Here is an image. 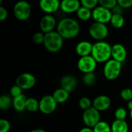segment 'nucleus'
<instances>
[{"label":"nucleus","instance_id":"1","mask_svg":"<svg viewBox=\"0 0 132 132\" xmlns=\"http://www.w3.org/2000/svg\"><path fill=\"white\" fill-rule=\"evenodd\" d=\"M56 31L63 39H73L76 37L80 31V26L79 22L74 19L64 18L57 24Z\"/></svg>","mask_w":132,"mask_h":132},{"label":"nucleus","instance_id":"37","mask_svg":"<svg viewBox=\"0 0 132 132\" xmlns=\"http://www.w3.org/2000/svg\"><path fill=\"white\" fill-rule=\"evenodd\" d=\"M111 12L113 15H123L124 14V9L121 8L118 4L111 10Z\"/></svg>","mask_w":132,"mask_h":132},{"label":"nucleus","instance_id":"17","mask_svg":"<svg viewBox=\"0 0 132 132\" xmlns=\"http://www.w3.org/2000/svg\"><path fill=\"white\" fill-rule=\"evenodd\" d=\"M77 86V79L71 75L64 76L60 80V87L62 89L65 90L68 93H71L73 91Z\"/></svg>","mask_w":132,"mask_h":132},{"label":"nucleus","instance_id":"23","mask_svg":"<svg viewBox=\"0 0 132 132\" xmlns=\"http://www.w3.org/2000/svg\"><path fill=\"white\" fill-rule=\"evenodd\" d=\"M26 110L29 112H35L37 110H39V101H38L36 98L33 97L27 98Z\"/></svg>","mask_w":132,"mask_h":132},{"label":"nucleus","instance_id":"34","mask_svg":"<svg viewBox=\"0 0 132 132\" xmlns=\"http://www.w3.org/2000/svg\"><path fill=\"white\" fill-rule=\"evenodd\" d=\"M44 39H45V34L43 32H37L32 36V40L36 44L43 43Z\"/></svg>","mask_w":132,"mask_h":132},{"label":"nucleus","instance_id":"3","mask_svg":"<svg viewBox=\"0 0 132 132\" xmlns=\"http://www.w3.org/2000/svg\"><path fill=\"white\" fill-rule=\"evenodd\" d=\"M43 45L47 51L50 53H57L63 46V38L57 31L50 32L45 34Z\"/></svg>","mask_w":132,"mask_h":132},{"label":"nucleus","instance_id":"2","mask_svg":"<svg viewBox=\"0 0 132 132\" xmlns=\"http://www.w3.org/2000/svg\"><path fill=\"white\" fill-rule=\"evenodd\" d=\"M111 49L108 42L99 41L93 44L91 56L97 63H107L111 58Z\"/></svg>","mask_w":132,"mask_h":132},{"label":"nucleus","instance_id":"14","mask_svg":"<svg viewBox=\"0 0 132 132\" xmlns=\"http://www.w3.org/2000/svg\"><path fill=\"white\" fill-rule=\"evenodd\" d=\"M111 57L120 63H123L127 58V50L125 46L121 43L114 44L111 49Z\"/></svg>","mask_w":132,"mask_h":132},{"label":"nucleus","instance_id":"22","mask_svg":"<svg viewBox=\"0 0 132 132\" xmlns=\"http://www.w3.org/2000/svg\"><path fill=\"white\" fill-rule=\"evenodd\" d=\"M13 99L12 97L7 94H3L0 97V109L2 111L8 110L12 105Z\"/></svg>","mask_w":132,"mask_h":132},{"label":"nucleus","instance_id":"15","mask_svg":"<svg viewBox=\"0 0 132 132\" xmlns=\"http://www.w3.org/2000/svg\"><path fill=\"white\" fill-rule=\"evenodd\" d=\"M111 104V100L108 96L100 95L93 101V107L98 111L108 110Z\"/></svg>","mask_w":132,"mask_h":132},{"label":"nucleus","instance_id":"41","mask_svg":"<svg viewBox=\"0 0 132 132\" xmlns=\"http://www.w3.org/2000/svg\"><path fill=\"white\" fill-rule=\"evenodd\" d=\"M128 109H129L130 111L132 109V101L128 102Z\"/></svg>","mask_w":132,"mask_h":132},{"label":"nucleus","instance_id":"32","mask_svg":"<svg viewBox=\"0 0 132 132\" xmlns=\"http://www.w3.org/2000/svg\"><path fill=\"white\" fill-rule=\"evenodd\" d=\"M121 97L122 100L125 101H132V90L130 88H125L121 92Z\"/></svg>","mask_w":132,"mask_h":132},{"label":"nucleus","instance_id":"30","mask_svg":"<svg viewBox=\"0 0 132 132\" xmlns=\"http://www.w3.org/2000/svg\"><path fill=\"white\" fill-rule=\"evenodd\" d=\"M81 6L87 8L90 10L94 9L96 7H97V5L99 4L98 0H81L80 1Z\"/></svg>","mask_w":132,"mask_h":132},{"label":"nucleus","instance_id":"8","mask_svg":"<svg viewBox=\"0 0 132 132\" xmlns=\"http://www.w3.org/2000/svg\"><path fill=\"white\" fill-rule=\"evenodd\" d=\"M97 62L92 56L80 57L77 62V68L80 71L85 73H94L97 67Z\"/></svg>","mask_w":132,"mask_h":132},{"label":"nucleus","instance_id":"10","mask_svg":"<svg viewBox=\"0 0 132 132\" xmlns=\"http://www.w3.org/2000/svg\"><path fill=\"white\" fill-rule=\"evenodd\" d=\"M112 15L113 14L111 10L107 9L101 5L96 7L92 12V17L94 21L104 24L111 22Z\"/></svg>","mask_w":132,"mask_h":132},{"label":"nucleus","instance_id":"42","mask_svg":"<svg viewBox=\"0 0 132 132\" xmlns=\"http://www.w3.org/2000/svg\"><path fill=\"white\" fill-rule=\"evenodd\" d=\"M130 117H131V118L132 120V109L130 111Z\"/></svg>","mask_w":132,"mask_h":132},{"label":"nucleus","instance_id":"33","mask_svg":"<svg viewBox=\"0 0 132 132\" xmlns=\"http://www.w3.org/2000/svg\"><path fill=\"white\" fill-rule=\"evenodd\" d=\"M9 93H10V96L12 97L13 98H15V97H17L22 94V90L18 85L15 84L12 87H11Z\"/></svg>","mask_w":132,"mask_h":132},{"label":"nucleus","instance_id":"36","mask_svg":"<svg viewBox=\"0 0 132 132\" xmlns=\"http://www.w3.org/2000/svg\"><path fill=\"white\" fill-rule=\"evenodd\" d=\"M118 4L124 9H129L132 7V0H118Z\"/></svg>","mask_w":132,"mask_h":132},{"label":"nucleus","instance_id":"9","mask_svg":"<svg viewBox=\"0 0 132 132\" xmlns=\"http://www.w3.org/2000/svg\"><path fill=\"white\" fill-rule=\"evenodd\" d=\"M57 104L52 95H46L39 101V111L44 114H50L56 111Z\"/></svg>","mask_w":132,"mask_h":132},{"label":"nucleus","instance_id":"6","mask_svg":"<svg viewBox=\"0 0 132 132\" xmlns=\"http://www.w3.org/2000/svg\"><path fill=\"white\" fill-rule=\"evenodd\" d=\"M89 33L90 36L93 39L97 40V42L104 41L108 36L109 29L106 24L94 22L89 28Z\"/></svg>","mask_w":132,"mask_h":132},{"label":"nucleus","instance_id":"38","mask_svg":"<svg viewBox=\"0 0 132 132\" xmlns=\"http://www.w3.org/2000/svg\"><path fill=\"white\" fill-rule=\"evenodd\" d=\"M8 17V11L5 8H4L3 6L0 7V20L1 21H4L7 19Z\"/></svg>","mask_w":132,"mask_h":132},{"label":"nucleus","instance_id":"20","mask_svg":"<svg viewBox=\"0 0 132 132\" xmlns=\"http://www.w3.org/2000/svg\"><path fill=\"white\" fill-rule=\"evenodd\" d=\"M52 96L53 97L54 100L56 101L57 104H63L69 99L70 93H68L67 91H66L65 90H63L60 87V88L56 90L53 92Z\"/></svg>","mask_w":132,"mask_h":132},{"label":"nucleus","instance_id":"12","mask_svg":"<svg viewBox=\"0 0 132 132\" xmlns=\"http://www.w3.org/2000/svg\"><path fill=\"white\" fill-rule=\"evenodd\" d=\"M39 27L41 32L44 34L54 31V29L57 27V23L55 17L52 15L46 14L42 17L39 22Z\"/></svg>","mask_w":132,"mask_h":132},{"label":"nucleus","instance_id":"16","mask_svg":"<svg viewBox=\"0 0 132 132\" xmlns=\"http://www.w3.org/2000/svg\"><path fill=\"white\" fill-rule=\"evenodd\" d=\"M92 50H93V44L87 40H83L79 42L75 48L76 53L78 56H80V57L91 56Z\"/></svg>","mask_w":132,"mask_h":132},{"label":"nucleus","instance_id":"5","mask_svg":"<svg viewBox=\"0 0 132 132\" xmlns=\"http://www.w3.org/2000/svg\"><path fill=\"white\" fill-rule=\"evenodd\" d=\"M13 13L17 19L21 21L27 20L30 17L32 13L31 5L26 1H19L14 5Z\"/></svg>","mask_w":132,"mask_h":132},{"label":"nucleus","instance_id":"21","mask_svg":"<svg viewBox=\"0 0 132 132\" xmlns=\"http://www.w3.org/2000/svg\"><path fill=\"white\" fill-rule=\"evenodd\" d=\"M128 125L126 121L115 120L111 124L112 132H128Z\"/></svg>","mask_w":132,"mask_h":132},{"label":"nucleus","instance_id":"25","mask_svg":"<svg viewBox=\"0 0 132 132\" xmlns=\"http://www.w3.org/2000/svg\"><path fill=\"white\" fill-rule=\"evenodd\" d=\"M125 22L124 15H112L111 19V23L112 26L117 29H120L124 26Z\"/></svg>","mask_w":132,"mask_h":132},{"label":"nucleus","instance_id":"13","mask_svg":"<svg viewBox=\"0 0 132 132\" xmlns=\"http://www.w3.org/2000/svg\"><path fill=\"white\" fill-rule=\"evenodd\" d=\"M61 2L58 0H41L39 2V7L46 14L51 15L56 12L60 8Z\"/></svg>","mask_w":132,"mask_h":132},{"label":"nucleus","instance_id":"29","mask_svg":"<svg viewBox=\"0 0 132 132\" xmlns=\"http://www.w3.org/2000/svg\"><path fill=\"white\" fill-rule=\"evenodd\" d=\"M99 5L111 11L118 5V0H99Z\"/></svg>","mask_w":132,"mask_h":132},{"label":"nucleus","instance_id":"40","mask_svg":"<svg viewBox=\"0 0 132 132\" xmlns=\"http://www.w3.org/2000/svg\"><path fill=\"white\" fill-rule=\"evenodd\" d=\"M30 132H46L45 130H43V129H40V128H37V129H34V130H32V131Z\"/></svg>","mask_w":132,"mask_h":132},{"label":"nucleus","instance_id":"26","mask_svg":"<svg viewBox=\"0 0 132 132\" xmlns=\"http://www.w3.org/2000/svg\"><path fill=\"white\" fill-rule=\"evenodd\" d=\"M94 132H112L111 126L106 121H101L94 128Z\"/></svg>","mask_w":132,"mask_h":132},{"label":"nucleus","instance_id":"24","mask_svg":"<svg viewBox=\"0 0 132 132\" xmlns=\"http://www.w3.org/2000/svg\"><path fill=\"white\" fill-rule=\"evenodd\" d=\"M77 15L80 20L87 21L92 17V12H91V10H90L87 8L80 6V8L77 12Z\"/></svg>","mask_w":132,"mask_h":132},{"label":"nucleus","instance_id":"39","mask_svg":"<svg viewBox=\"0 0 132 132\" xmlns=\"http://www.w3.org/2000/svg\"><path fill=\"white\" fill-rule=\"evenodd\" d=\"M79 132H94V130H93V128H91L84 127V128H81Z\"/></svg>","mask_w":132,"mask_h":132},{"label":"nucleus","instance_id":"4","mask_svg":"<svg viewBox=\"0 0 132 132\" xmlns=\"http://www.w3.org/2000/svg\"><path fill=\"white\" fill-rule=\"evenodd\" d=\"M122 69V63H120L114 59H111L105 63L104 67V75L109 80L117 79L121 74Z\"/></svg>","mask_w":132,"mask_h":132},{"label":"nucleus","instance_id":"35","mask_svg":"<svg viewBox=\"0 0 132 132\" xmlns=\"http://www.w3.org/2000/svg\"><path fill=\"white\" fill-rule=\"evenodd\" d=\"M10 130V123L6 119L0 120V132H9Z\"/></svg>","mask_w":132,"mask_h":132},{"label":"nucleus","instance_id":"43","mask_svg":"<svg viewBox=\"0 0 132 132\" xmlns=\"http://www.w3.org/2000/svg\"><path fill=\"white\" fill-rule=\"evenodd\" d=\"M131 23H132V19H131Z\"/></svg>","mask_w":132,"mask_h":132},{"label":"nucleus","instance_id":"18","mask_svg":"<svg viewBox=\"0 0 132 132\" xmlns=\"http://www.w3.org/2000/svg\"><path fill=\"white\" fill-rule=\"evenodd\" d=\"M80 5V2L78 0H63L60 3V9L66 13H73L77 12Z\"/></svg>","mask_w":132,"mask_h":132},{"label":"nucleus","instance_id":"31","mask_svg":"<svg viewBox=\"0 0 132 132\" xmlns=\"http://www.w3.org/2000/svg\"><path fill=\"white\" fill-rule=\"evenodd\" d=\"M126 117H127V111L124 108H118L116 109V111L114 112L115 120L125 121Z\"/></svg>","mask_w":132,"mask_h":132},{"label":"nucleus","instance_id":"28","mask_svg":"<svg viewBox=\"0 0 132 132\" xmlns=\"http://www.w3.org/2000/svg\"><path fill=\"white\" fill-rule=\"evenodd\" d=\"M79 107L84 111H86L93 107V103L89 97H83L79 101Z\"/></svg>","mask_w":132,"mask_h":132},{"label":"nucleus","instance_id":"7","mask_svg":"<svg viewBox=\"0 0 132 132\" xmlns=\"http://www.w3.org/2000/svg\"><path fill=\"white\" fill-rule=\"evenodd\" d=\"M82 119L86 127L94 128L101 121L100 111H98L94 107H92L84 111Z\"/></svg>","mask_w":132,"mask_h":132},{"label":"nucleus","instance_id":"11","mask_svg":"<svg viewBox=\"0 0 132 132\" xmlns=\"http://www.w3.org/2000/svg\"><path fill=\"white\" fill-rule=\"evenodd\" d=\"M36 83V77L33 74L30 73H21L15 80V84L18 85L22 90H29L32 89Z\"/></svg>","mask_w":132,"mask_h":132},{"label":"nucleus","instance_id":"27","mask_svg":"<svg viewBox=\"0 0 132 132\" xmlns=\"http://www.w3.org/2000/svg\"><path fill=\"white\" fill-rule=\"evenodd\" d=\"M96 80H97V77L94 73H85L83 77V82L87 86H91L94 84V83L96 82Z\"/></svg>","mask_w":132,"mask_h":132},{"label":"nucleus","instance_id":"19","mask_svg":"<svg viewBox=\"0 0 132 132\" xmlns=\"http://www.w3.org/2000/svg\"><path fill=\"white\" fill-rule=\"evenodd\" d=\"M26 100H27V98L24 94H22L17 97L13 98V101H12L13 108L18 112H22V111H25Z\"/></svg>","mask_w":132,"mask_h":132}]
</instances>
